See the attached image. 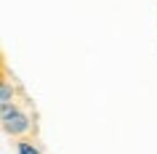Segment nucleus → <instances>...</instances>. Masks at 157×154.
Instances as JSON below:
<instances>
[{"mask_svg": "<svg viewBox=\"0 0 157 154\" xmlns=\"http://www.w3.org/2000/svg\"><path fill=\"white\" fill-rule=\"evenodd\" d=\"M16 154H43V149L35 141H29V138H19L16 141Z\"/></svg>", "mask_w": 157, "mask_h": 154, "instance_id": "obj_3", "label": "nucleus"}, {"mask_svg": "<svg viewBox=\"0 0 157 154\" xmlns=\"http://www.w3.org/2000/svg\"><path fill=\"white\" fill-rule=\"evenodd\" d=\"M16 104V88L11 80H3L0 82V106H11Z\"/></svg>", "mask_w": 157, "mask_h": 154, "instance_id": "obj_2", "label": "nucleus"}, {"mask_svg": "<svg viewBox=\"0 0 157 154\" xmlns=\"http://www.w3.org/2000/svg\"><path fill=\"white\" fill-rule=\"evenodd\" d=\"M0 128L8 138H27L35 128V120L29 109H24L21 104H11V106H0Z\"/></svg>", "mask_w": 157, "mask_h": 154, "instance_id": "obj_1", "label": "nucleus"}]
</instances>
